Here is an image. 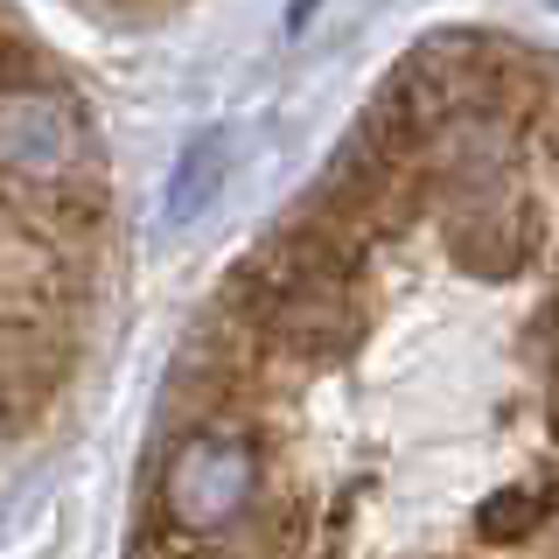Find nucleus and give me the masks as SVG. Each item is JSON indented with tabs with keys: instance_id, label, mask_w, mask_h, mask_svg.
I'll return each instance as SVG.
<instances>
[{
	"instance_id": "f257e3e1",
	"label": "nucleus",
	"mask_w": 559,
	"mask_h": 559,
	"mask_svg": "<svg viewBox=\"0 0 559 559\" xmlns=\"http://www.w3.org/2000/svg\"><path fill=\"white\" fill-rule=\"evenodd\" d=\"M224 175H231V133H224V127H203V133L182 147V162H175L168 217H175V224H197L203 210L224 197Z\"/></svg>"
},
{
	"instance_id": "20e7f679",
	"label": "nucleus",
	"mask_w": 559,
	"mask_h": 559,
	"mask_svg": "<svg viewBox=\"0 0 559 559\" xmlns=\"http://www.w3.org/2000/svg\"><path fill=\"white\" fill-rule=\"evenodd\" d=\"M308 14H314V0H294V28H301V22H308Z\"/></svg>"
},
{
	"instance_id": "7ed1b4c3",
	"label": "nucleus",
	"mask_w": 559,
	"mask_h": 559,
	"mask_svg": "<svg viewBox=\"0 0 559 559\" xmlns=\"http://www.w3.org/2000/svg\"><path fill=\"white\" fill-rule=\"evenodd\" d=\"M238 489H245V462L231 448H197L182 462V483H175V497H182V511L189 518H224V511H238Z\"/></svg>"
},
{
	"instance_id": "f03ea898",
	"label": "nucleus",
	"mask_w": 559,
	"mask_h": 559,
	"mask_svg": "<svg viewBox=\"0 0 559 559\" xmlns=\"http://www.w3.org/2000/svg\"><path fill=\"white\" fill-rule=\"evenodd\" d=\"M0 154H8L14 168L49 175L70 154V119L57 105H8V119H0Z\"/></svg>"
}]
</instances>
